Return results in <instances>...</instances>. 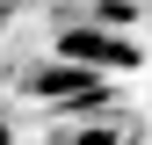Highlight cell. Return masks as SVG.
I'll return each mask as SVG.
<instances>
[{
  "mask_svg": "<svg viewBox=\"0 0 152 145\" xmlns=\"http://www.w3.org/2000/svg\"><path fill=\"white\" fill-rule=\"evenodd\" d=\"M44 94H65V80H44ZM72 94H94V72L72 65Z\"/></svg>",
  "mask_w": 152,
  "mask_h": 145,
  "instance_id": "cell-2",
  "label": "cell"
},
{
  "mask_svg": "<svg viewBox=\"0 0 152 145\" xmlns=\"http://www.w3.org/2000/svg\"><path fill=\"white\" fill-rule=\"evenodd\" d=\"M65 58H102V65H138V51H130V44H109V36H94V29H65Z\"/></svg>",
  "mask_w": 152,
  "mask_h": 145,
  "instance_id": "cell-1",
  "label": "cell"
}]
</instances>
